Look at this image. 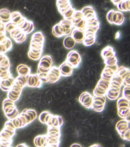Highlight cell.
I'll use <instances>...</instances> for the list:
<instances>
[{
    "instance_id": "6da1fadb",
    "label": "cell",
    "mask_w": 130,
    "mask_h": 147,
    "mask_svg": "<svg viewBox=\"0 0 130 147\" xmlns=\"http://www.w3.org/2000/svg\"><path fill=\"white\" fill-rule=\"evenodd\" d=\"M81 61V57L77 51H73L69 52L68 54L66 61L70 63L74 69L79 66Z\"/></svg>"
},
{
    "instance_id": "7a4b0ae2",
    "label": "cell",
    "mask_w": 130,
    "mask_h": 147,
    "mask_svg": "<svg viewBox=\"0 0 130 147\" xmlns=\"http://www.w3.org/2000/svg\"><path fill=\"white\" fill-rule=\"evenodd\" d=\"M73 69L72 66L67 61L64 62L59 68L61 76L62 75L64 77L70 76L72 74Z\"/></svg>"
},
{
    "instance_id": "3957f363",
    "label": "cell",
    "mask_w": 130,
    "mask_h": 147,
    "mask_svg": "<svg viewBox=\"0 0 130 147\" xmlns=\"http://www.w3.org/2000/svg\"><path fill=\"white\" fill-rule=\"evenodd\" d=\"M71 36L76 42L82 43L85 37V33L84 30L76 28L72 32Z\"/></svg>"
},
{
    "instance_id": "277c9868",
    "label": "cell",
    "mask_w": 130,
    "mask_h": 147,
    "mask_svg": "<svg viewBox=\"0 0 130 147\" xmlns=\"http://www.w3.org/2000/svg\"><path fill=\"white\" fill-rule=\"evenodd\" d=\"M53 63L52 58L49 56H45L41 59L39 63L40 67L44 70H49Z\"/></svg>"
},
{
    "instance_id": "5b68a950",
    "label": "cell",
    "mask_w": 130,
    "mask_h": 147,
    "mask_svg": "<svg viewBox=\"0 0 130 147\" xmlns=\"http://www.w3.org/2000/svg\"><path fill=\"white\" fill-rule=\"evenodd\" d=\"M102 55L104 60H106L116 56V54L112 47L108 46L103 50Z\"/></svg>"
},
{
    "instance_id": "8992f818",
    "label": "cell",
    "mask_w": 130,
    "mask_h": 147,
    "mask_svg": "<svg viewBox=\"0 0 130 147\" xmlns=\"http://www.w3.org/2000/svg\"><path fill=\"white\" fill-rule=\"evenodd\" d=\"M75 45H76V41L71 36L66 37L64 39V46L67 49H71L75 47Z\"/></svg>"
},
{
    "instance_id": "52a82bcc",
    "label": "cell",
    "mask_w": 130,
    "mask_h": 147,
    "mask_svg": "<svg viewBox=\"0 0 130 147\" xmlns=\"http://www.w3.org/2000/svg\"><path fill=\"white\" fill-rule=\"evenodd\" d=\"M60 23L63 26L65 29L66 33L65 35H69L72 32L73 28V24L70 20L64 19L60 22Z\"/></svg>"
},
{
    "instance_id": "ba28073f",
    "label": "cell",
    "mask_w": 130,
    "mask_h": 147,
    "mask_svg": "<svg viewBox=\"0 0 130 147\" xmlns=\"http://www.w3.org/2000/svg\"><path fill=\"white\" fill-rule=\"evenodd\" d=\"M118 8L122 11H128L130 10V0H123L117 5Z\"/></svg>"
},
{
    "instance_id": "9c48e42d",
    "label": "cell",
    "mask_w": 130,
    "mask_h": 147,
    "mask_svg": "<svg viewBox=\"0 0 130 147\" xmlns=\"http://www.w3.org/2000/svg\"><path fill=\"white\" fill-rule=\"evenodd\" d=\"M96 40V36H85L83 42L86 46H90L94 43Z\"/></svg>"
},
{
    "instance_id": "30bf717a",
    "label": "cell",
    "mask_w": 130,
    "mask_h": 147,
    "mask_svg": "<svg viewBox=\"0 0 130 147\" xmlns=\"http://www.w3.org/2000/svg\"><path fill=\"white\" fill-rule=\"evenodd\" d=\"M75 11V10L71 7L69 10L62 14L63 16L64 17V19L70 20V18H72V20Z\"/></svg>"
},
{
    "instance_id": "8fae6325",
    "label": "cell",
    "mask_w": 130,
    "mask_h": 147,
    "mask_svg": "<svg viewBox=\"0 0 130 147\" xmlns=\"http://www.w3.org/2000/svg\"><path fill=\"white\" fill-rule=\"evenodd\" d=\"M52 33L55 36L57 37V38H60V37L64 36L60 31L59 24L56 25L53 27V29H52Z\"/></svg>"
},
{
    "instance_id": "7c38bea8",
    "label": "cell",
    "mask_w": 130,
    "mask_h": 147,
    "mask_svg": "<svg viewBox=\"0 0 130 147\" xmlns=\"http://www.w3.org/2000/svg\"><path fill=\"white\" fill-rule=\"evenodd\" d=\"M117 21L115 23V25H121L124 22L125 20V17L122 13L119 11H117Z\"/></svg>"
},
{
    "instance_id": "4fadbf2b",
    "label": "cell",
    "mask_w": 130,
    "mask_h": 147,
    "mask_svg": "<svg viewBox=\"0 0 130 147\" xmlns=\"http://www.w3.org/2000/svg\"><path fill=\"white\" fill-rule=\"evenodd\" d=\"M86 22L85 18H84L79 22L76 24V25H74V26H75V28L85 30L86 26Z\"/></svg>"
},
{
    "instance_id": "5bb4252c",
    "label": "cell",
    "mask_w": 130,
    "mask_h": 147,
    "mask_svg": "<svg viewBox=\"0 0 130 147\" xmlns=\"http://www.w3.org/2000/svg\"><path fill=\"white\" fill-rule=\"evenodd\" d=\"M123 92V97L130 100V85L125 86Z\"/></svg>"
},
{
    "instance_id": "9a60e30c",
    "label": "cell",
    "mask_w": 130,
    "mask_h": 147,
    "mask_svg": "<svg viewBox=\"0 0 130 147\" xmlns=\"http://www.w3.org/2000/svg\"><path fill=\"white\" fill-rule=\"evenodd\" d=\"M106 92H104L98 90L97 87L95 88L93 90V94L94 96H105L106 94Z\"/></svg>"
},
{
    "instance_id": "2e32d148",
    "label": "cell",
    "mask_w": 130,
    "mask_h": 147,
    "mask_svg": "<svg viewBox=\"0 0 130 147\" xmlns=\"http://www.w3.org/2000/svg\"><path fill=\"white\" fill-rule=\"evenodd\" d=\"M79 18H84V16L81 11H75L74 12L73 19H76Z\"/></svg>"
},
{
    "instance_id": "e0dca14e",
    "label": "cell",
    "mask_w": 130,
    "mask_h": 147,
    "mask_svg": "<svg viewBox=\"0 0 130 147\" xmlns=\"http://www.w3.org/2000/svg\"><path fill=\"white\" fill-rule=\"evenodd\" d=\"M107 92H106V94H109L111 96L113 97L114 98H115L116 99H117L119 97V95L120 94L121 92H112L111 90L108 89Z\"/></svg>"
},
{
    "instance_id": "ac0fdd59",
    "label": "cell",
    "mask_w": 130,
    "mask_h": 147,
    "mask_svg": "<svg viewBox=\"0 0 130 147\" xmlns=\"http://www.w3.org/2000/svg\"><path fill=\"white\" fill-rule=\"evenodd\" d=\"M115 10H111L109 11L107 15V19L108 21L110 23V24H112V17L113 16V13H114Z\"/></svg>"
},
{
    "instance_id": "d6986e66",
    "label": "cell",
    "mask_w": 130,
    "mask_h": 147,
    "mask_svg": "<svg viewBox=\"0 0 130 147\" xmlns=\"http://www.w3.org/2000/svg\"><path fill=\"white\" fill-rule=\"evenodd\" d=\"M105 67L109 68V69H111V70H112L115 73L116 71H117V70H118V68H119V67H118V65L117 63L113 65H106Z\"/></svg>"
},
{
    "instance_id": "ffe728a7",
    "label": "cell",
    "mask_w": 130,
    "mask_h": 147,
    "mask_svg": "<svg viewBox=\"0 0 130 147\" xmlns=\"http://www.w3.org/2000/svg\"><path fill=\"white\" fill-rule=\"evenodd\" d=\"M130 138V129H129L128 130L126 131V132L125 133V135H124L123 140H125L126 141L129 142Z\"/></svg>"
},
{
    "instance_id": "44dd1931",
    "label": "cell",
    "mask_w": 130,
    "mask_h": 147,
    "mask_svg": "<svg viewBox=\"0 0 130 147\" xmlns=\"http://www.w3.org/2000/svg\"><path fill=\"white\" fill-rule=\"evenodd\" d=\"M58 120H59V127H61L63 125V120L62 117L57 116Z\"/></svg>"
},
{
    "instance_id": "7402d4cb",
    "label": "cell",
    "mask_w": 130,
    "mask_h": 147,
    "mask_svg": "<svg viewBox=\"0 0 130 147\" xmlns=\"http://www.w3.org/2000/svg\"><path fill=\"white\" fill-rule=\"evenodd\" d=\"M93 102L97 106H102V105H105V104H104L102 102L99 100H93Z\"/></svg>"
},
{
    "instance_id": "603a6c76",
    "label": "cell",
    "mask_w": 130,
    "mask_h": 147,
    "mask_svg": "<svg viewBox=\"0 0 130 147\" xmlns=\"http://www.w3.org/2000/svg\"><path fill=\"white\" fill-rule=\"evenodd\" d=\"M123 1V0H111L114 4L116 5H117V4L122 2Z\"/></svg>"
},
{
    "instance_id": "cb8c5ba5",
    "label": "cell",
    "mask_w": 130,
    "mask_h": 147,
    "mask_svg": "<svg viewBox=\"0 0 130 147\" xmlns=\"http://www.w3.org/2000/svg\"><path fill=\"white\" fill-rule=\"evenodd\" d=\"M71 147H82V146L80 144H78V143H74L72 144H71V146H70Z\"/></svg>"
},
{
    "instance_id": "d4e9b609",
    "label": "cell",
    "mask_w": 130,
    "mask_h": 147,
    "mask_svg": "<svg viewBox=\"0 0 130 147\" xmlns=\"http://www.w3.org/2000/svg\"><path fill=\"white\" fill-rule=\"evenodd\" d=\"M120 33L119 32H118V33L116 34V39H118L120 38Z\"/></svg>"
}]
</instances>
